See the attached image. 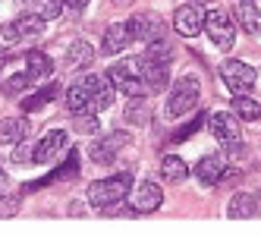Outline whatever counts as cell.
Masks as SVG:
<instances>
[{
    "instance_id": "obj_25",
    "label": "cell",
    "mask_w": 261,
    "mask_h": 236,
    "mask_svg": "<svg viewBox=\"0 0 261 236\" xmlns=\"http://www.w3.org/2000/svg\"><path fill=\"white\" fill-rule=\"evenodd\" d=\"M29 85H32V76L22 69V72H16V76H7L4 82H0V92L10 95V98H16V95H22Z\"/></svg>"
},
{
    "instance_id": "obj_9",
    "label": "cell",
    "mask_w": 261,
    "mask_h": 236,
    "mask_svg": "<svg viewBox=\"0 0 261 236\" xmlns=\"http://www.w3.org/2000/svg\"><path fill=\"white\" fill-rule=\"evenodd\" d=\"M142 82L148 88V95H158L164 92L167 85H170V63H164V60H154L151 54H142Z\"/></svg>"
},
{
    "instance_id": "obj_27",
    "label": "cell",
    "mask_w": 261,
    "mask_h": 236,
    "mask_svg": "<svg viewBox=\"0 0 261 236\" xmlns=\"http://www.w3.org/2000/svg\"><path fill=\"white\" fill-rule=\"evenodd\" d=\"M35 161V151H32V145L22 139V142H16L13 145V164H32Z\"/></svg>"
},
{
    "instance_id": "obj_16",
    "label": "cell",
    "mask_w": 261,
    "mask_h": 236,
    "mask_svg": "<svg viewBox=\"0 0 261 236\" xmlns=\"http://www.w3.org/2000/svg\"><path fill=\"white\" fill-rule=\"evenodd\" d=\"M136 38H133V32H129V22H114V25H107L104 38H101V50L104 54H120Z\"/></svg>"
},
{
    "instance_id": "obj_14",
    "label": "cell",
    "mask_w": 261,
    "mask_h": 236,
    "mask_svg": "<svg viewBox=\"0 0 261 236\" xmlns=\"http://www.w3.org/2000/svg\"><path fill=\"white\" fill-rule=\"evenodd\" d=\"M44 16H22V19H16L4 29V41L7 44H16V41H22V38H32V35H41L44 32Z\"/></svg>"
},
{
    "instance_id": "obj_28",
    "label": "cell",
    "mask_w": 261,
    "mask_h": 236,
    "mask_svg": "<svg viewBox=\"0 0 261 236\" xmlns=\"http://www.w3.org/2000/svg\"><path fill=\"white\" fill-rule=\"evenodd\" d=\"M19 211V198L16 195H0V217H13Z\"/></svg>"
},
{
    "instance_id": "obj_8",
    "label": "cell",
    "mask_w": 261,
    "mask_h": 236,
    "mask_svg": "<svg viewBox=\"0 0 261 236\" xmlns=\"http://www.w3.org/2000/svg\"><path fill=\"white\" fill-rule=\"evenodd\" d=\"M133 145V136L129 133H123V129H117V133H107L104 139H98V142H91V148H88V158L95 161V164H110L123 148H129Z\"/></svg>"
},
{
    "instance_id": "obj_3",
    "label": "cell",
    "mask_w": 261,
    "mask_h": 236,
    "mask_svg": "<svg viewBox=\"0 0 261 236\" xmlns=\"http://www.w3.org/2000/svg\"><path fill=\"white\" fill-rule=\"evenodd\" d=\"M107 76H110L117 92L126 98H145L148 95V88L142 82V57H126V60L114 63L107 69Z\"/></svg>"
},
{
    "instance_id": "obj_12",
    "label": "cell",
    "mask_w": 261,
    "mask_h": 236,
    "mask_svg": "<svg viewBox=\"0 0 261 236\" xmlns=\"http://www.w3.org/2000/svg\"><path fill=\"white\" fill-rule=\"evenodd\" d=\"M66 133L63 129H50L38 145H35V164H57L66 154Z\"/></svg>"
},
{
    "instance_id": "obj_11",
    "label": "cell",
    "mask_w": 261,
    "mask_h": 236,
    "mask_svg": "<svg viewBox=\"0 0 261 236\" xmlns=\"http://www.w3.org/2000/svg\"><path fill=\"white\" fill-rule=\"evenodd\" d=\"M173 29H176V35H182V38H195V35H201V29H204V13H201V7L198 4H182V7H176V13H173Z\"/></svg>"
},
{
    "instance_id": "obj_13",
    "label": "cell",
    "mask_w": 261,
    "mask_h": 236,
    "mask_svg": "<svg viewBox=\"0 0 261 236\" xmlns=\"http://www.w3.org/2000/svg\"><path fill=\"white\" fill-rule=\"evenodd\" d=\"M129 32H133L136 41H145V44L164 41V25L154 13H136L133 19H129Z\"/></svg>"
},
{
    "instance_id": "obj_15",
    "label": "cell",
    "mask_w": 261,
    "mask_h": 236,
    "mask_svg": "<svg viewBox=\"0 0 261 236\" xmlns=\"http://www.w3.org/2000/svg\"><path fill=\"white\" fill-rule=\"evenodd\" d=\"M223 173H227V161H223V154H204L198 164H195V179L201 186H217Z\"/></svg>"
},
{
    "instance_id": "obj_34",
    "label": "cell",
    "mask_w": 261,
    "mask_h": 236,
    "mask_svg": "<svg viewBox=\"0 0 261 236\" xmlns=\"http://www.w3.org/2000/svg\"><path fill=\"white\" fill-rule=\"evenodd\" d=\"M201 4H208V0H201Z\"/></svg>"
},
{
    "instance_id": "obj_21",
    "label": "cell",
    "mask_w": 261,
    "mask_h": 236,
    "mask_svg": "<svg viewBox=\"0 0 261 236\" xmlns=\"http://www.w3.org/2000/svg\"><path fill=\"white\" fill-rule=\"evenodd\" d=\"M29 136V123L22 120H16V117H7V120H0V145H13L16 142H22Z\"/></svg>"
},
{
    "instance_id": "obj_10",
    "label": "cell",
    "mask_w": 261,
    "mask_h": 236,
    "mask_svg": "<svg viewBox=\"0 0 261 236\" xmlns=\"http://www.w3.org/2000/svg\"><path fill=\"white\" fill-rule=\"evenodd\" d=\"M161 202H164L161 186L151 183V179H145V183H139L136 192L129 195V211H133V214H151V211L161 208Z\"/></svg>"
},
{
    "instance_id": "obj_18",
    "label": "cell",
    "mask_w": 261,
    "mask_h": 236,
    "mask_svg": "<svg viewBox=\"0 0 261 236\" xmlns=\"http://www.w3.org/2000/svg\"><path fill=\"white\" fill-rule=\"evenodd\" d=\"M236 19L249 35H258L261 38V13L255 7V0H236Z\"/></svg>"
},
{
    "instance_id": "obj_22",
    "label": "cell",
    "mask_w": 261,
    "mask_h": 236,
    "mask_svg": "<svg viewBox=\"0 0 261 236\" xmlns=\"http://www.w3.org/2000/svg\"><path fill=\"white\" fill-rule=\"evenodd\" d=\"M161 176L167 183H182L186 176H189V167H186V161L179 154H164L161 161Z\"/></svg>"
},
{
    "instance_id": "obj_6",
    "label": "cell",
    "mask_w": 261,
    "mask_h": 236,
    "mask_svg": "<svg viewBox=\"0 0 261 236\" xmlns=\"http://www.w3.org/2000/svg\"><path fill=\"white\" fill-rule=\"evenodd\" d=\"M211 123V136L227 148L230 154H239L242 151V133H239V120H236V114H227V111H217V114H211L208 117Z\"/></svg>"
},
{
    "instance_id": "obj_31",
    "label": "cell",
    "mask_w": 261,
    "mask_h": 236,
    "mask_svg": "<svg viewBox=\"0 0 261 236\" xmlns=\"http://www.w3.org/2000/svg\"><path fill=\"white\" fill-rule=\"evenodd\" d=\"M66 4H69L72 10H82V7H88V0H66Z\"/></svg>"
},
{
    "instance_id": "obj_20",
    "label": "cell",
    "mask_w": 261,
    "mask_h": 236,
    "mask_svg": "<svg viewBox=\"0 0 261 236\" xmlns=\"http://www.w3.org/2000/svg\"><path fill=\"white\" fill-rule=\"evenodd\" d=\"M25 72L32 79H47L50 72H54V63H50V57L44 50H38V47H32L29 54H25Z\"/></svg>"
},
{
    "instance_id": "obj_19",
    "label": "cell",
    "mask_w": 261,
    "mask_h": 236,
    "mask_svg": "<svg viewBox=\"0 0 261 236\" xmlns=\"http://www.w3.org/2000/svg\"><path fill=\"white\" fill-rule=\"evenodd\" d=\"M91 60H95V47H91L85 38H76V41L66 47V63L72 69H88Z\"/></svg>"
},
{
    "instance_id": "obj_24",
    "label": "cell",
    "mask_w": 261,
    "mask_h": 236,
    "mask_svg": "<svg viewBox=\"0 0 261 236\" xmlns=\"http://www.w3.org/2000/svg\"><path fill=\"white\" fill-rule=\"evenodd\" d=\"M233 114H236L239 120H246V123H255V120H261V104H258L255 98L236 95V101H233Z\"/></svg>"
},
{
    "instance_id": "obj_33",
    "label": "cell",
    "mask_w": 261,
    "mask_h": 236,
    "mask_svg": "<svg viewBox=\"0 0 261 236\" xmlns=\"http://www.w3.org/2000/svg\"><path fill=\"white\" fill-rule=\"evenodd\" d=\"M117 4H133V0H117Z\"/></svg>"
},
{
    "instance_id": "obj_2",
    "label": "cell",
    "mask_w": 261,
    "mask_h": 236,
    "mask_svg": "<svg viewBox=\"0 0 261 236\" xmlns=\"http://www.w3.org/2000/svg\"><path fill=\"white\" fill-rule=\"evenodd\" d=\"M129 189H133V173H114V176H104V179L88 183L85 198H88L91 208L114 214L126 202V198H129Z\"/></svg>"
},
{
    "instance_id": "obj_23",
    "label": "cell",
    "mask_w": 261,
    "mask_h": 236,
    "mask_svg": "<svg viewBox=\"0 0 261 236\" xmlns=\"http://www.w3.org/2000/svg\"><path fill=\"white\" fill-rule=\"evenodd\" d=\"M72 173H79V154H76V151H69V154H66V161H63V164L54 170L47 179H41V183H32L29 189H41L44 183H54V179H69Z\"/></svg>"
},
{
    "instance_id": "obj_5",
    "label": "cell",
    "mask_w": 261,
    "mask_h": 236,
    "mask_svg": "<svg viewBox=\"0 0 261 236\" xmlns=\"http://www.w3.org/2000/svg\"><path fill=\"white\" fill-rule=\"evenodd\" d=\"M204 32L214 41V47L220 50H233L236 44V22L227 10H208L204 13Z\"/></svg>"
},
{
    "instance_id": "obj_26",
    "label": "cell",
    "mask_w": 261,
    "mask_h": 236,
    "mask_svg": "<svg viewBox=\"0 0 261 236\" xmlns=\"http://www.w3.org/2000/svg\"><path fill=\"white\" fill-rule=\"evenodd\" d=\"M54 98H57V85L50 82L47 88H41V92H35L32 98H25V101H22V111H25V114H32V111H41V107H44V104H50Z\"/></svg>"
},
{
    "instance_id": "obj_30",
    "label": "cell",
    "mask_w": 261,
    "mask_h": 236,
    "mask_svg": "<svg viewBox=\"0 0 261 236\" xmlns=\"http://www.w3.org/2000/svg\"><path fill=\"white\" fill-rule=\"evenodd\" d=\"M204 120H208V114H204V111H201V114H198V117H195V120H192V123H189V126H186V129H182V133H179V136H176V142H182V139H186V136H192V133H195V129H201V126H204Z\"/></svg>"
},
{
    "instance_id": "obj_29",
    "label": "cell",
    "mask_w": 261,
    "mask_h": 236,
    "mask_svg": "<svg viewBox=\"0 0 261 236\" xmlns=\"http://www.w3.org/2000/svg\"><path fill=\"white\" fill-rule=\"evenodd\" d=\"M60 7H63V0H44L41 16H44V19H57V16H60Z\"/></svg>"
},
{
    "instance_id": "obj_7",
    "label": "cell",
    "mask_w": 261,
    "mask_h": 236,
    "mask_svg": "<svg viewBox=\"0 0 261 236\" xmlns=\"http://www.w3.org/2000/svg\"><path fill=\"white\" fill-rule=\"evenodd\" d=\"M220 79L233 95H252L255 88V69L242 60H223L220 63Z\"/></svg>"
},
{
    "instance_id": "obj_4",
    "label": "cell",
    "mask_w": 261,
    "mask_h": 236,
    "mask_svg": "<svg viewBox=\"0 0 261 236\" xmlns=\"http://www.w3.org/2000/svg\"><path fill=\"white\" fill-rule=\"evenodd\" d=\"M198 98H201V82L195 76H179L170 85V95H167V117L176 120L182 114H189L198 104Z\"/></svg>"
},
{
    "instance_id": "obj_32",
    "label": "cell",
    "mask_w": 261,
    "mask_h": 236,
    "mask_svg": "<svg viewBox=\"0 0 261 236\" xmlns=\"http://www.w3.org/2000/svg\"><path fill=\"white\" fill-rule=\"evenodd\" d=\"M4 186H7V170L0 167V189H4Z\"/></svg>"
},
{
    "instance_id": "obj_1",
    "label": "cell",
    "mask_w": 261,
    "mask_h": 236,
    "mask_svg": "<svg viewBox=\"0 0 261 236\" xmlns=\"http://www.w3.org/2000/svg\"><path fill=\"white\" fill-rule=\"evenodd\" d=\"M114 95H117V88L110 82V76L88 72V76L76 79L66 88V107H69V114H76V117L98 114V111H107V107L114 104Z\"/></svg>"
},
{
    "instance_id": "obj_17",
    "label": "cell",
    "mask_w": 261,
    "mask_h": 236,
    "mask_svg": "<svg viewBox=\"0 0 261 236\" xmlns=\"http://www.w3.org/2000/svg\"><path fill=\"white\" fill-rule=\"evenodd\" d=\"M255 211H258V198L249 192H236L227 205V217H233V221H252Z\"/></svg>"
}]
</instances>
